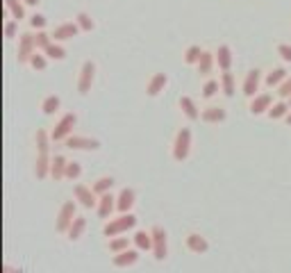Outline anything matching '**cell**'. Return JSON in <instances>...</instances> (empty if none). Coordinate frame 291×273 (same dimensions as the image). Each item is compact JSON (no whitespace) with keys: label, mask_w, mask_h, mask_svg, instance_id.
Returning <instances> with one entry per match:
<instances>
[{"label":"cell","mask_w":291,"mask_h":273,"mask_svg":"<svg viewBox=\"0 0 291 273\" xmlns=\"http://www.w3.org/2000/svg\"><path fill=\"white\" fill-rule=\"evenodd\" d=\"M50 162L53 157L48 155V134L43 130H37V178H46L50 173Z\"/></svg>","instance_id":"cell-1"},{"label":"cell","mask_w":291,"mask_h":273,"mask_svg":"<svg viewBox=\"0 0 291 273\" xmlns=\"http://www.w3.org/2000/svg\"><path fill=\"white\" fill-rule=\"evenodd\" d=\"M134 226H137V216L132 212H127L116 216V219H109V223H105V228H103V234L105 237H119V234L132 230Z\"/></svg>","instance_id":"cell-2"},{"label":"cell","mask_w":291,"mask_h":273,"mask_svg":"<svg viewBox=\"0 0 291 273\" xmlns=\"http://www.w3.org/2000/svg\"><path fill=\"white\" fill-rule=\"evenodd\" d=\"M189 150H191V130L182 127V130H178L175 141H173V160L185 162L189 157Z\"/></svg>","instance_id":"cell-3"},{"label":"cell","mask_w":291,"mask_h":273,"mask_svg":"<svg viewBox=\"0 0 291 273\" xmlns=\"http://www.w3.org/2000/svg\"><path fill=\"white\" fill-rule=\"evenodd\" d=\"M75 123H78V116H75V114H64V116L57 121L55 130L50 132V139H53V141H66L68 137L73 134Z\"/></svg>","instance_id":"cell-4"},{"label":"cell","mask_w":291,"mask_h":273,"mask_svg":"<svg viewBox=\"0 0 291 273\" xmlns=\"http://www.w3.org/2000/svg\"><path fill=\"white\" fill-rule=\"evenodd\" d=\"M96 80V64L91 60H86L80 68V78H78V91L80 93H89L91 91V84Z\"/></svg>","instance_id":"cell-5"},{"label":"cell","mask_w":291,"mask_h":273,"mask_svg":"<svg viewBox=\"0 0 291 273\" xmlns=\"http://www.w3.org/2000/svg\"><path fill=\"white\" fill-rule=\"evenodd\" d=\"M80 32H82V30L78 27V23H75V21H66V23L55 25V30L50 32V37H53V41L62 43V41H68V39H73V37H78Z\"/></svg>","instance_id":"cell-6"},{"label":"cell","mask_w":291,"mask_h":273,"mask_svg":"<svg viewBox=\"0 0 291 273\" xmlns=\"http://www.w3.org/2000/svg\"><path fill=\"white\" fill-rule=\"evenodd\" d=\"M73 221H75V203H73V200H66V203L62 205L60 214H57L55 228H57L60 232H68V228H71Z\"/></svg>","instance_id":"cell-7"},{"label":"cell","mask_w":291,"mask_h":273,"mask_svg":"<svg viewBox=\"0 0 291 273\" xmlns=\"http://www.w3.org/2000/svg\"><path fill=\"white\" fill-rule=\"evenodd\" d=\"M37 53V41L32 32H23L19 37V62H30V57Z\"/></svg>","instance_id":"cell-8"},{"label":"cell","mask_w":291,"mask_h":273,"mask_svg":"<svg viewBox=\"0 0 291 273\" xmlns=\"http://www.w3.org/2000/svg\"><path fill=\"white\" fill-rule=\"evenodd\" d=\"M73 193H75V198L80 200V205L86 207V210H91V207H98V193L93 191V187L75 185Z\"/></svg>","instance_id":"cell-9"},{"label":"cell","mask_w":291,"mask_h":273,"mask_svg":"<svg viewBox=\"0 0 291 273\" xmlns=\"http://www.w3.org/2000/svg\"><path fill=\"white\" fill-rule=\"evenodd\" d=\"M150 232H152V251H155V257H157V260H164L166 255H168V241H166L164 228L155 226Z\"/></svg>","instance_id":"cell-10"},{"label":"cell","mask_w":291,"mask_h":273,"mask_svg":"<svg viewBox=\"0 0 291 273\" xmlns=\"http://www.w3.org/2000/svg\"><path fill=\"white\" fill-rule=\"evenodd\" d=\"M259 84H262V71H259V68H252V71L246 73L241 91H244V96H248V98H255L257 91H259Z\"/></svg>","instance_id":"cell-11"},{"label":"cell","mask_w":291,"mask_h":273,"mask_svg":"<svg viewBox=\"0 0 291 273\" xmlns=\"http://www.w3.org/2000/svg\"><path fill=\"white\" fill-rule=\"evenodd\" d=\"M66 148L71 150H98L100 141L91 139V137H78V134H71L66 139Z\"/></svg>","instance_id":"cell-12"},{"label":"cell","mask_w":291,"mask_h":273,"mask_svg":"<svg viewBox=\"0 0 291 273\" xmlns=\"http://www.w3.org/2000/svg\"><path fill=\"white\" fill-rule=\"evenodd\" d=\"M271 105H273V96H271V93H257L255 98H250V105H248V109H250V114L259 116V114L269 112V109H271Z\"/></svg>","instance_id":"cell-13"},{"label":"cell","mask_w":291,"mask_h":273,"mask_svg":"<svg viewBox=\"0 0 291 273\" xmlns=\"http://www.w3.org/2000/svg\"><path fill=\"white\" fill-rule=\"evenodd\" d=\"M132 207H134V189L132 187H123L121 193L116 196V210L121 214H127Z\"/></svg>","instance_id":"cell-14"},{"label":"cell","mask_w":291,"mask_h":273,"mask_svg":"<svg viewBox=\"0 0 291 273\" xmlns=\"http://www.w3.org/2000/svg\"><path fill=\"white\" fill-rule=\"evenodd\" d=\"M114 210H116V198H114L112 193H103V196H98V207H96V212H98L100 219H112Z\"/></svg>","instance_id":"cell-15"},{"label":"cell","mask_w":291,"mask_h":273,"mask_svg":"<svg viewBox=\"0 0 291 273\" xmlns=\"http://www.w3.org/2000/svg\"><path fill=\"white\" fill-rule=\"evenodd\" d=\"M178 105H180L182 114H185L189 121H198L200 119V109H198V105L193 103V98H189V96H180Z\"/></svg>","instance_id":"cell-16"},{"label":"cell","mask_w":291,"mask_h":273,"mask_svg":"<svg viewBox=\"0 0 291 273\" xmlns=\"http://www.w3.org/2000/svg\"><path fill=\"white\" fill-rule=\"evenodd\" d=\"M225 109L221 105H209L205 107L203 112H200V119L205 121V123H221V121H225Z\"/></svg>","instance_id":"cell-17"},{"label":"cell","mask_w":291,"mask_h":273,"mask_svg":"<svg viewBox=\"0 0 291 273\" xmlns=\"http://www.w3.org/2000/svg\"><path fill=\"white\" fill-rule=\"evenodd\" d=\"M166 84H168L166 73H155L150 80H148V84H146V93H148V96H157V93L164 91Z\"/></svg>","instance_id":"cell-18"},{"label":"cell","mask_w":291,"mask_h":273,"mask_svg":"<svg viewBox=\"0 0 291 273\" xmlns=\"http://www.w3.org/2000/svg\"><path fill=\"white\" fill-rule=\"evenodd\" d=\"M66 167H68V160L64 155H55L53 162H50V175L55 180H64L66 178Z\"/></svg>","instance_id":"cell-19"},{"label":"cell","mask_w":291,"mask_h":273,"mask_svg":"<svg viewBox=\"0 0 291 273\" xmlns=\"http://www.w3.org/2000/svg\"><path fill=\"white\" fill-rule=\"evenodd\" d=\"M287 78H289V75H287V71L282 66H275V68H271V71H269V75H266V87H275L278 89L280 84H282V82L287 80Z\"/></svg>","instance_id":"cell-20"},{"label":"cell","mask_w":291,"mask_h":273,"mask_svg":"<svg viewBox=\"0 0 291 273\" xmlns=\"http://www.w3.org/2000/svg\"><path fill=\"white\" fill-rule=\"evenodd\" d=\"M216 64H218V68L221 71H230V66H232V50H230V46H218V50L216 53Z\"/></svg>","instance_id":"cell-21"},{"label":"cell","mask_w":291,"mask_h":273,"mask_svg":"<svg viewBox=\"0 0 291 273\" xmlns=\"http://www.w3.org/2000/svg\"><path fill=\"white\" fill-rule=\"evenodd\" d=\"M187 246H189V251H193V253H205L207 248V241H205V237L203 234H198V232H189L187 234Z\"/></svg>","instance_id":"cell-22"},{"label":"cell","mask_w":291,"mask_h":273,"mask_svg":"<svg viewBox=\"0 0 291 273\" xmlns=\"http://www.w3.org/2000/svg\"><path fill=\"white\" fill-rule=\"evenodd\" d=\"M5 7L14 21L25 19V2H23V0H5Z\"/></svg>","instance_id":"cell-23"},{"label":"cell","mask_w":291,"mask_h":273,"mask_svg":"<svg viewBox=\"0 0 291 273\" xmlns=\"http://www.w3.org/2000/svg\"><path fill=\"white\" fill-rule=\"evenodd\" d=\"M214 64H216V55L209 53V50H205L203 53V57H200V62L196 64L198 66V73L200 75H209L214 71Z\"/></svg>","instance_id":"cell-24"},{"label":"cell","mask_w":291,"mask_h":273,"mask_svg":"<svg viewBox=\"0 0 291 273\" xmlns=\"http://www.w3.org/2000/svg\"><path fill=\"white\" fill-rule=\"evenodd\" d=\"M289 103H285V100H278V103H273L271 105V109L266 112V116L271 121H280V119H285L287 114H289Z\"/></svg>","instance_id":"cell-25"},{"label":"cell","mask_w":291,"mask_h":273,"mask_svg":"<svg viewBox=\"0 0 291 273\" xmlns=\"http://www.w3.org/2000/svg\"><path fill=\"white\" fill-rule=\"evenodd\" d=\"M134 246L139 248V251H150L152 248V232H146V230H137L132 237Z\"/></svg>","instance_id":"cell-26"},{"label":"cell","mask_w":291,"mask_h":273,"mask_svg":"<svg viewBox=\"0 0 291 273\" xmlns=\"http://www.w3.org/2000/svg\"><path fill=\"white\" fill-rule=\"evenodd\" d=\"M60 107H62L60 96H46L43 103H41V112L46 114V116H53V114L60 112Z\"/></svg>","instance_id":"cell-27"},{"label":"cell","mask_w":291,"mask_h":273,"mask_svg":"<svg viewBox=\"0 0 291 273\" xmlns=\"http://www.w3.org/2000/svg\"><path fill=\"white\" fill-rule=\"evenodd\" d=\"M137 260H139V253H137V251H130V248L119 255H114V264H116V267H130V264H134Z\"/></svg>","instance_id":"cell-28"},{"label":"cell","mask_w":291,"mask_h":273,"mask_svg":"<svg viewBox=\"0 0 291 273\" xmlns=\"http://www.w3.org/2000/svg\"><path fill=\"white\" fill-rule=\"evenodd\" d=\"M84 228H86V219L84 216H75V221L71 223V228H68V239L71 241H78L80 237H82V232H84Z\"/></svg>","instance_id":"cell-29"},{"label":"cell","mask_w":291,"mask_h":273,"mask_svg":"<svg viewBox=\"0 0 291 273\" xmlns=\"http://www.w3.org/2000/svg\"><path fill=\"white\" fill-rule=\"evenodd\" d=\"M75 23H78V27L82 30V32H91L93 27H96V23H93V19H91V14H86V12H78V14H75Z\"/></svg>","instance_id":"cell-30"},{"label":"cell","mask_w":291,"mask_h":273,"mask_svg":"<svg viewBox=\"0 0 291 273\" xmlns=\"http://www.w3.org/2000/svg\"><path fill=\"white\" fill-rule=\"evenodd\" d=\"M43 53H46L48 60H57V62L66 57V50H64V46H62V43H57V41H53V43H50V46H48Z\"/></svg>","instance_id":"cell-31"},{"label":"cell","mask_w":291,"mask_h":273,"mask_svg":"<svg viewBox=\"0 0 291 273\" xmlns=\"http://www.w3.org/2000/svg\"><path fill=\"white\" fill-rule=\"evenodd\" d=\"M221 89H223V93L228 98L234 96V75H232L230 71H223V73H221Z\"/></svg>","instance_id":"cell-32"},{"label":"cell","mask_w":291,"mask_h":273,"mask_svg":"<svg viewBox=\"0 0 291 273\" xmlns=\"http://www.w3.org/2000/svg\"><path fill=\"white\" fill-rule=\"evenodd\" d=\"M203 53H205V50H203L200 46H189L185 50V62L187 64H191V66H196V64L200 62V57H203Z\"/></svg>","instance_id":"cell-33"},{"label":"cell","mask_w":291,"mask_h":273,"mask_svg":"<svg viewBox=\"0 0 291 273\" xmlns=\"http://www.w3.org/2000/svg\"><path fill=\"white\" fill-rule=\"evenodd\" d=\"M30 66L34 68V71H46V66H48V57H46V53H41V50H37V53L30 57V62H27Z\"/></svg>","instance_id":"cell-34"},{"label":"cell","mask_w":291,"mask_h":273,"mask_svg":"<svg viewBox=\"0 0 291 273\" xmlns=\"http://www.w3.org/2000/svg\"><path fill=\"white\" fill-rule=\"evenodd\" d=\"M127 246H130L127 237H114V239H109V244H107V248H109L114 255H119V253H123V251H127Z\"/></svg>","instance_id":"cell-35"},{"label":"cell","mask_w":291,"mask_h":273,"mask_svg":"<svg viewBox=\"0 0 291 273\" xmlns=\"http://www.w3.org/2000/svg\"><path fill=\"white\" fill-rule=\"evenodd\" d=\"M91 187H93V191L98 193V196H103V193H109V191H112L114 180H112V178H107V175H105V178H98V180L93 182Z\"/></svg>","instance_id":"cell-36"},{"label":"cell","mask_w":291,"mask_h":273,"mask_svg":"<svg viewBox=\"0 0 291 273\" xmlns=\"http://www.w3.org/2000/svg\"><path fill=\"white\" fill-rule=\"evenodd\" d=\"M34 41H37V50H46L50 43H53V37L46 32V30H37V34H34Z\"/></svg>","instance_id":"cell-37"},{"label":"cell","mask_w":291,"mask_h":273,"mask_svg":"<svg viewBox=\"0 0 291 273\" xmlns=\"http://www.w3.org/2000/svg\"><path fill=\"white\" fill-rule=\"evenodd\" d=\"M218 87H221V80H207L205 84H203V98H212V96H216L218 93Z\"/></svg>","instance_id":"cell-38"},{"label":"cell","mask_w":291,"mask_h":273,"mask_svg":"<svg viewBox=\"0 0 291 273\" xmlns=\"http://www.w3.org/2000/svg\"><path fill=\"white\" fill-rule=\"evenodd\" d=\"M80 175H82V167H80L78 162H68V167H66V178L68 180H78Z\"/></svg>","instance_id":"cell-39"},{"label":"cell","mask_w":291,"mask_h":273,"mask_svg":"<svg viewBox=\"0 0 291 273\" xmlns=\"http://www.w3.org/2000/svg\"><path fill=\"white\" fill-rule=\"evenodd\" d=\"M30 27H32V30H43V27H46V16H43V14L30 16Z\"/></svg>","instance_id":"cell-40"},{"label":"cell","mask_w":291,"mask_h":273,"mask_svg":"<svg viewBox=\"0 0 291 273\" xmlns=\"http://www.w3.org/2000/svg\"><path fill=\"white\" fill-rule=\"evenodd\" d=\"M16 32H19V21H7L5 23V37L7 39H14L16 37Z\"/></svg>","instance_id":"cell-41"},{"label":"cell","mask_w":291,"mask_h":273,"mask_svg":"<svg viewBox=\"0 0 291 273\" xmlns=\"http://www.w3.org/2000/svg\"><path fill=\"white\" fill-rule=\"evenodd\" d=\"M278 96H280L282 100H285V98L289 100V98H291V78H287V80L278 87Z\"/></svg>","instance_id":"cell-42"},{"label":"cell","mask_w":291,"mask_h":273,"mask_svg":"<svg viewBox=\"0 0 291 273\" xmlns=\"http://www.w3.org/2000/svg\"><path fill=\"white\" fill-rule=\"evenodd\" d=\"M278 55L285 62H291V46H289V43H280V46H278Z\"/></svg>","instance_id":"cell-43"},{"label":"cell","mask_w":291,"mask_h":273,"mask_svg":"<svg viewBox=\"0 0 291 273\" xmlns=\"http://www.w3.org/2000/svg\"><path fill=\"white\" fill-rule=\"evenodd\" d=\"M27 7H39L41 5V0H23Z\"/></svg>","instance_id":"cell-44"},{"label":"cell","mask_w":291,"mask_h":273,"mask_svg":"<svg viewBox=\"0 0 291 273\" xmlns=\"http://www.w3.org/2000/svg\"><path fill=\"white\" fill-rule=\"evenodd\" d=\"M285 121H287V126H291V112H289V114H287V116H285Z\"/></svg>","instance_id":"cell-45"},{"label":"cell","mask_w":291,"mask_h":273,"mask_svg":"<svg viewBox=\"0 0 291 273\" xmlns=\"http://www.w3.org/2000/svg\"><path fill=\"white\" fill-rule=\"evenodd\" d=\"M289 107H291V98H289Z\"/></svg>","instance_id":"cell-46"}]
</instances>
